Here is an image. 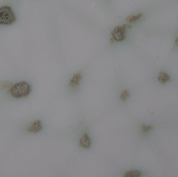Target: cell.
Here are the masks:
<instances>
[{
	"instance_id": "ba28073f",
	"label": "cell",
	"mask_w": 178,
	"mask_h": 177,
	"mask_svg": "<svg viewBox=\"0 0 178 177\" xmlns=\"http://www.w3.org/2000/svg\"><path fill=\"white\" fill-rule=\"evenodd\" d=\"M143 16V14L142 13H138V14L135 15L129 16L126 18V20L129 23H132L136 22L137 20L140 19Z\"/></svg>"
},
{
	"instance_id": "7c38bea8",
	"label": "cell",
	"mask_w": 178,
	"mask_h": 177,
	"mask_svg": "<svg viewBox=\"0 0 178 177\" xmlns=\"http://www.w3.org/2000/svg\"><path fill=\"white\" fill-rule=\"evenodd\" d=\"M178 37L177 38V39H176V41H175V45H174V47H173V49H175V47H176V46L178 45Z\"/></svg>"
},
{
	"instance_id": "30bf717a",
	"label": "cell",
	"mask_w": 178,
	"mask_h": 177,
	"mask_svg": "<svg viewBox=\"0 0 178 177\" xmlns=\"http://www.w3.org/2000/svg\"><path fill=\"white\" fill-rule=\"evenodd\" d=\"M129 96H130V94L129 93L128 91L127 90H124L121 92L120 98L122 101H124L129 97Z\"/></svg>"
},
{
	"instance_id": "8992f818",
	"label": "cell",
	"mask_w": 178,
	"mask_h": 177,
	"mask_svg": "<svg viewBox=\"0 0 178 177\" xmlns=\"http://www.w3.org/2000/svg\"><path fill=\"white\" fill-rule=\"evenodd\" d=\"M79 144L81 147H83L84 149H89L90 147L91 141L86 132L84 133L82 137L80 139Z\"/></svg>"
},
{
	"instance_id": "5b68a950",
	"label": "cell",
	"mask_w": 178,
	"mask_h": 177,
	"mask_svg": "<svg viewBox=\"0 0 178 177\" xmlns=\"http://www.w3.org/2000/svg\"><path fill=\"white\" fill-rule=\"evenodd\" d=\"M42 126L41 125V122L39 120H35L32 124L27 128L26 130L28 132L35 133L39 132L40 131L42 130Z\"/></svg>"
},
{
	"instance_id": "3957f363",
	"label": "cell",
	"mask_w": 178,
	"mask_h": 177,
	"mask_svg": "<svg viewBox=\"0 0 178 177\" xmlns=\"http://www.w3.org/2000/svg\"><path fill=\"white\" fill-rule=\"evenodd\" d=\"M131 27V25L129 24L118 26L115 28L111 32L112 39L117 42H122L126 39L127 28Z\"/></svg>"
},
{
	"instance_id": "8fae6325",
	"label": "cell",
	"mask_w": 178,
	"mask_h": 177,
	"mask_svg": "<svg viewBox=\"0 0 178 177\" xmlns=\"http://www.w3.org/2000/svg\"><path fill=\"white\" fill-rule=\"evenodd\" d=\"M153 126H145V125H142L141 126V130L143 132H146L149 131V130L153 129Z\"/></svg>"
},
{
	"instance_id": "9c48e42d",
	"label": "cell",
	"mask_w": 178,
	"mask_h": 177,
	"mask_svg": "<svg viewBox=\"0 0 178 177\" xmlns=\"http://www.w3.org/2000/svg\"><path fill=\"white\" fill-rule=\"evenodd\" d=\"M141 172L138 170H133V171H130L128 172H126L124 177H140L141 176Z\"/></svg>"
},
{
	"instance_id": "7a4b0ae2",
	"label": "cell",
	"mask_w": 178,
	"mask_h": 177,
	"mask_svg": "<svg viewBox=\"0 0 178 177\" xmlns=\"http://www.w3.org/2000/svg\"><path fill=\"white\" fill-rule=\"evenodd\" d=\"M16 20L15 14L10 7L4 6L0 8V25H12Z\"/></svg>"
},
{
	"instance_id": "6da1fadb",
	"label": "cell",
	"mask_w": 178,
	"mask_h": 177,
	"mask_svg": "<svg viewBox=\"0 0 178 177\" xmlns=\"http://www.w3.org/2000/svg\"><path fill=\"white\" fill-rule=\"evenodd\" d=\"M31 90V87L28 83L22 81L13 85L8 90V92L13 97L19 99L28 96Z\"/></svg>"
},
{
	"instance_id": "52a82bcc",
	"label": "cell",
	"mask_w": 178,
	"mask_h": 177,
	"mask_svg": "<svg viewBox=\"0 0 178 177\" xmlns=\"http://www.w3.org/2000/svg\"><path fill=\"white\" fill-rule=\"evenodd\" d=\"M158 79L161 83L164 84L170 80V77L166 72H161L159 73Z\"/></svg>"
},
{
	"instance_id": "277c9868",
	"label": "cell",
	"mask_w": 178,
	"mask_h": 177,
	"mask_svg": "<svg viewBox=\"0 0 178 177\" xmlns=\"http://www.w3.org/2000/svg\"><path fill=\"white\" fill-rule=\"evenodd\" d=\"M82 78V75L81 72L80 71L74 74L69 81V87H70L72 88L77 87L80 84V81L81 80Z\"/></svg>"
}]
</instances>
